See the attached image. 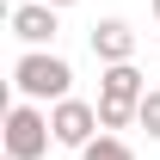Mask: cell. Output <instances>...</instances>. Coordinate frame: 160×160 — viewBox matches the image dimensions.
Wrapping results in <instances>:
<instances>
[{
	"instance_id": "obj_3",
	"label": "cell",
	"mask_w": 160,
	"mask_h": 160,
	"mask_svg": "<svg viewBox=\"0 0 160 160\" xmlns=\"http://www.w3.org/2000/svg\"><path fill=\"white\" fill-rule=\"evenodd\" d=\"M49 129H56L62 148H92V129H99V105H86V99H62L56 111H49Z\"/></svg>"
},
{
	"instance_id": "obj_10",
	"label": "cell",
	"mask_w": 160,
	"mask_h": 160,
	"mask_svg": "<svg viewBox=\"0 0 160 160\" xmlns=\"http://www.w3.org/2000/svg\"><path fill=\"white\" fill-rule=\"evenodd\" d=\"M154 19H160V0H154Z\"/></svg>"
},
{
	"instance_id": "obj_4",
	"label": "cell",
	"mask_w": 160,
	"mask_h": 160,
	"mask_svg": "<svg viewBox=\"0 0 160 160\" xmlns=\"http://www.w3.org/2000/svg\"><path fill=\"white\" fill-rule=\"evenodd\" d=\"M142 99H148V86H142L136 62H123V68H105V80H99V105H117V111H142Z\"/></svg>"
},
{
	"instance_id": "obj_7",
	"label": "cell",
	"mask_w": 160,
	"mask_h": 160,
	"mask_svg": "<svg viewBox=\"0 0 160 160\" xmlns=\"http://www.w3.org/2000/svg\"><path fill=\"white\" fill-rule=\"evenodd\" d=\"M80 160H136V154H129V142H117V136H99L92 148H80Z\"/></svg>"
},
{
	"instance_id": "obj_5",
	"label": "cell",
	"mask_w": 160,
	"mask_h": 160,
	"mask_svg": "<svg viewBox=\"0 0 160 160\" xmlns=\"http://www.w3.org/2000/svg\"><path fill=\"white\" fill-rule=\"evenodd\" d=\"M92 56H99L105 68H123V62L136 56V31H129L123 19H99L92 25Z\"/></svg>"
},
{
	"instance_id": "obj_8",
	"label": "cell",
	"mask_w": 160,
	"mask_h": 160,
	"mask_svg": "<svg viewBox=\"0 0 160 160\" xmlns=\"http://www.w3.org/2000/svg\"><path fill=\"white\" fill-rule=\"evenodd\" d=\"M136 123H142V129H148V136L160 142V86H154V92H148V99H142V111H136Z\"/></svg>"
},
{
	"instance_id": "obj_9",
	"label": "cell",
	"mask_w": 160,
	"mask_h": 160,
	"mask_svg": "<svg viewBox=\"0 0 160 160\" xmlns=\"http://www.w3.org/2000/svg\"><path fill=\"white\" fill-rule=\"evenodd\" d=\"M43 6H74V0H43Z\"/></svg>"
},
{
	"instance_id": "obj_6",
	"label": "cell",
	"mask_w": 160,
	"mask_h": 160,
	"mask_svg": "<svg viewBox=\"0 0 160 160\" xmlns=\"http://www.w3.org/2000/svg\"><path fill=\"white\" fill-rule=\"evenodd\" d=\"M56 6H43V0H31V6H19L12 12V37L19 43H31V49H43V43H56Z\"/></svg>"
},
{
	"instance_id": "obj_1",
	"label": "cell",
	"mask_w": 160,
	"mask_h": 160,
	"mask_svg": "<svg viewBox=\"0 0 160 160\" xmlns=\"http://www.w3.org/2000/svg\"><path fill=\"white\" fill-rule=\"evenodd\" d=\"M12 86H19L25 99H68V86H74V68L62 56H43V49H31V56H19V68H12Z\"/></svg>"
},
{
	"instance_id": "obj_2",
	"label": "cell",
	"mask_w": 160,
	"mask_h": 160,
	"mask_svg": "<svg viewBox=\"0 0 160 160\" xmlns=\"http://www.w3.org/2000/svg\"><path fill=\"white\" fill-rule=\"evenodd\" d=\"M49 142H56V129H49V117L37 105H12L6 111V160H43Z\"/></svg>"
}]
</instances>
